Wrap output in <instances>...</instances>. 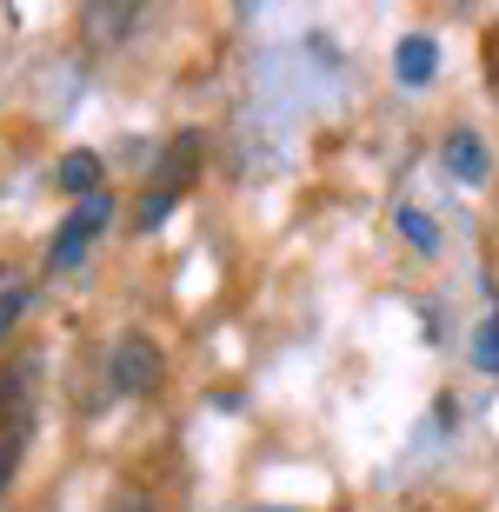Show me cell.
<instances>
[{"label": "cell", "instance_id": "4fadbf2b", "mask_svg": "<svg viewBox=\"0 0 499 512\" xmlns=\"http://www.w3.org/2000/svg\"><path fill=\"white\" fill-rule=\"evenodd\" d=\"M167 213H173V193H147V200L134 207V227H140V233H154Z\"/></svg>", "mask_w": 499, "mask_h": 512}, {"label": "cell", "instance_id": "5b68a950", "mask_svg": "<svg viewBox=\"0 0 499 512\" xmlns=\"http://www.w3.org/2000/svg\"><path fill=\"white\" fill-rule=\"evenodd\" d=\"M433 67H440V47H433L426 34H406L400 54H393V74H400L406 87H426V80H433Z\"/></svg>", "mask_w": 499, "mask_h": 512}, {"label": "cell", "instance_id": "52a82bcc", "mask_svg": "<svg viewBox=\"0 0 499 512\" xmlns=\"http://www.w3.org/2000/svg\"><path fill=\"white\" fill-rule=\"evenodd\" d=\"M140 27V7H87V40L94 47H114Z\"/></svg>", "mask_w": 499, "mask_h": 512}, {"label": "cell", "instance_id": "5bb4252c", "mask_svg": "<svg viewBox=\"0 0 499 512\" xmlns=\"http://www.w3.org/2000/svg\"><path fill=\"white\" fill-rule=\"evenodd\" d=\"M114 512H160V506L147 493H134V486H120V493H114Z\"/></svg>", "mask_w": 499, "mask_h": 512}, {"label": "cell", "instance_id": "277c9868", "mask_svg": "<svg viewBox=\"0 0 499 512\" xmlns=\"http://www.w3.org/2000/svg\"><path fill=\"white\" fill-rule=\"evenodd\" d=\"M446 173H453V180H466V187H480L486 173H493V160H486V140L480 133H446Z\"/></svg>", "mask_w": 499, "mask_h": 512}, {"label": "cell", "instance_id": "6da1fadb", "mask_svg": "<svg viewBox=\"0 0 499 512\" xmlns=\"http://www.w3.org/2000/svg\"><path fill=\"white\" fill-rule=\"evenodd\" d=\"M114 220V200L107 193H94V200H80L67 220H60V233H54V253H47V266L54 273H74L80 260H87V247H94V233Z\"/></svg>", "mask_w": 499, "mask_h": 512}, {"label": "cell", "instance_id": "8992f818", "mask_svg": "<svg viewBox=\"0 0 499 512\" xmlns=\"http://www.w3.org/2000/svg\"><path fill=\"white\" fill-rule=\"evenodd\" d=\"M200 173V133H180L167 153H160V193H173L180 180H193Z\"/></svg>", "mask_w": 499, "mask_h": 512}, {"label": "cell", "instance_id": "8fae6325", "mask_svg": "<svg viewBox=\"0 0 499 512\" xmlns=\"http://www.w3.org/2000/svg\"><path fill=\"white\" fill-rule=\"evenodd\" d=\"M27 433H34V426H14V433H0V493H7V479H14L20 453H27Z\"/></svg>", "mask_w": 499, "mask_h": 512}, {"label": "cell", "instance_id": "7a4b0ae2", "mask_svg": "<svg viewBox=\"0 0 499 512\" xmlns=\"http://www.w3.org/2000/svg\"><path fill=\"white\" fill-rule=\"evenodd\" d=\"M34 380H40V360H34V353H20V360L0 366V433L34 426Z\"/></svg>", "mask_w": 499, "mask_h": 512}, {"label": "cell", "instance_id": "30bf717a", "mask_svg": "<svg viewBox=\"0 0 499 512\" xmlns=\"http://www.w3.org/2000/svg\"><path fill=\"white\" fill-rule=\"evenodd\" d=\"M393 220H400V233H406V240H413L420 253H440V227H433V220H426L420 207H400Z\"/></svg>", "mask_w": 499, "mask_h": 512}, {"label": "cell", "instance_id": "ba28073f", "mask_svg": "<svg viewBox=\"0 0 499 512\" xmlns=\"http://www.w3.org/2000/svg\"><path fill=\"white\" fill-rule=\"evenodd\" d=\"M60 187L80 193V200H94L100 193V153H67V160H60Z\"/></svg>", "mask_w": 499, "mask_h": 512}, {"label": "cell", "instance_id": "9c48e42d", "mask_svg": "<svg viewBox=\"0 0 499 512\" xmlns=\"http://www.w3.org/2000/svg\"><path fill=\"white\" fill-rule=\"evenodd\" d=\"M473 366H480L486 380H499V313L480 320V333H473Z\"/></svg>", "mask_w": 499, "mask_h": 512}, {"label": "cell", "instance_id": "3957f363", "mask_svg": "<svg viewBox=\"0 0 499 512\" xmlns=\"http://www.w3.org/2000/svg\"><path fill=\"white\" fill-rule=\"evenodd\" d=\"M160 386V346L147 333H120L114 346V393H154Z\"/></svg>", "mask_w": 499, "mask_h": 512}, {"label": "cell", "instance_id": "7c38bea8", "mask_svg": "<svg viewBox=\"0 0 499 512\" xmlns=\"http://www.w3.org/2000/svg\"><path fill=\"white\" fill-rule=\"evenodd\" d=\"M27 306H34V293H27V286H7V293H0V340L20 326V313H27Z\"/></svg>", "mask_w": 499, "mask_h": 512}, {"label": "cell", "instance_id": "9a60e30c", "mask_svg": "<svg viewBox=\"0 0 499 512\" xmlns=\"http://www.w3.org/2000/svg\"><path fill=\"white\" fill-rule=\"evenodd\" d=\"M247 512H287V506H247Z\"/></svg>", "mask_w": 499, "mask_h": 512}]
</instances>
